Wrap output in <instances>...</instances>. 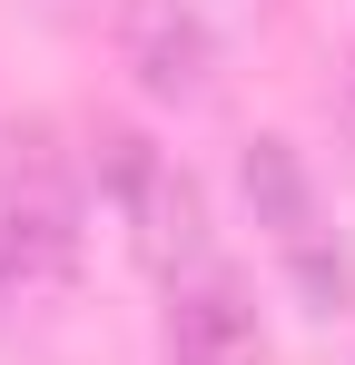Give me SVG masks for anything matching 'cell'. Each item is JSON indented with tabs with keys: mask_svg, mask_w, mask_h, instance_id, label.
<instances>
[{
	"mask_svg": "<svg viewBox=\"0 0 355 365\" xmlns=\"http://www.w3.org/2000/svg\"><path fill=\"white\" fill-rule=\"evenodd\" d=\"M237 187H247V207H257V227H267V257H277V277L306 297V316H336V306L355 297V267H346V237L326 227L316 168L296 158L287 138H247V158H237Z\"/></svg>",
	"mask_w": 355,
	"mask_h": 365,
	"instance_id": "6da1fadb",
	"label": "cell"
},
{
	"mask_svg": "<svg viewBox=\"0 0 355 365\" xmlns=\"http://www.w3.org/2000/svg\"><path fill=\"white\" fill-rule=\"evenodd\" d=\"M99 187H109L118 227H128V247H138V267L148 277H197L207 267V197H197V178L178 168L158 138H138V128H99Z\"/></svg>",
	"mask_w": 355,
	"mask_h": 365,
	"instance_id": "7a4b0ae2",
	"label": "cell"
},
{
	"mask_svg": "<svg viewBox=\"0 0 355 365\" xmlns=\"http://www.w3.org/2000/svg\"><path fill=\"white\" fill-rule=\"evenodd\" d=\"M0 237L20 257L30 297L69 287V267H79V187H69V168H59L50 148L10 158V178H0Z\"/></svg>",
	"mask_w": 355,
	"mask_h": 365,
	"instance_id": "3957f363",
	"label": "cell"
},
{
	"mask_svg": "<svg viewBox=\"0 0 355 365\" xmlns=\"http://www.w3.org/2000/svg\"><path fill=\"white\" fill-rule=\"evenodd\" d=\"M118 60L138 69V89L158 109H197L217 89V30L197 20V0H128L118 10Z\"/></svg>",
	"mask_w": 355,
	"mask_h": 365,
	"instance_id": "277c9868",
	"label": "cell"
},
{
	"mask_svg": "<svg viewBox=\"0 0 355 365\" xmlns=\"http://www.w3.org/2000/svg\"><path fill=\"white\" fill-rule=\"evenodd\" d=\"M257 306L227 267H197L168 287V365H257Z\"/></svg>",
	"mask_w": 355,
	"mask_h": 365,
	"instance_id": "5b68a950",
	"label": "cell"
},
{
	"mask_svg": "<svg viewBox=\"0 0 355 365\" xmlns=\"http://www.w3.org/2000/svg\"><path fill=\"white\" fill-rule=\"evenodd\" d=\"M10 306H30V277H20V257H10V237H0V316Z\"/></svg>",
	"mask_w": 355,
	"mask_h": 365,
	"instance_id": "8992f818",
	"label": "cell"
}]
</instances>
